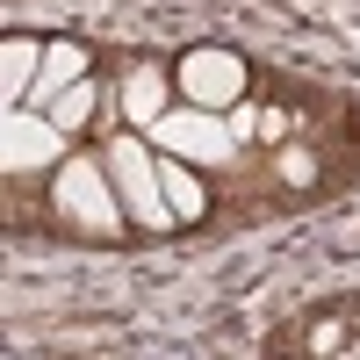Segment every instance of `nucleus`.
Segmentation results:
<instances>
[{
    "instance_id": "nucleus-1",
    "label": "nucleus",
    "mask_w": 360,
    "mask_h": 360,
    "mask_svg": "<svg viewBox=\"0 0 360 360\" xmlns=\"http://www.w3.org/2000/svg\"><path fill=\"white\" fill-rule=\"evenodd\" d=\"M101 166H108V180H115L123 224H137V231H173V209H166V195H159V152H152V137H144V130H130V123L108 130Z\"/></svg>"
},
{
    "instance_id": "nucleus-2",
    "label": "nucleus",
    "mask_w": 360,
    "mask_h": 360,
    "mask_svg": "<svg viewBox=\"0 0 360 360\" xmlns=\"http://www.w3.org/2000/svg\"><path fill=\"white\" fill-rule=\"evenodd\" d=\"M51 209L72 231H86V238H123V202H115V180H108L101 152L94 159L79 152V159H58L51 166Z\"/></svg>"
},
{
    "instance_id": "nucleus-3",
    "label": "nucleus",
    "mask_w": 360,
    "mask_h": 360,
    "mask_svg": "<svg viewBox=\"0 0 360 360\" xmlns=\"http://www.w3.org/2000/svg\"><path fill=\"white\" fill-rule=\"evenodd\" d=\"M245 86H252V65L224 44H202V51L173 58V94L188 108H231V101H245Z\"/></svg>"
},
{
    "instance_id": "nucleus-4",
    "label": "nucleus",
    "mask_w": 360,
    "mask_h": 360,
    "mask_svg": "<svg viewBox=\"0 0 360 360\" xmlns=\"http://www.w3.org/2000/svg\"><path fill=\"white\" fill-rule=\"evenodd\" d=\"M144 137H152V152H180L195 166H217L224 152H238L231 130H224V108H188V101H173Z\"/></svg>"
},
{
    "instance_id": "nucleus-5",
    "label": "nucleus",
    "mask_w": 360,
    "mask_h": 360,
    "mask_svg": "<svg viewBox=\"0 0 360 360\" xmlns=\"http://www.w3.org/2000/svg\"><path fill=\"white\" fill-rule=\"evenodd\" d=\"M159 195H166V209H173V224H180V231L209 224V209H217L209 173H202L195 159H180V152H159Z\"/></svg>"
},
{
    "instance_id": "nucleus-6",
    "label": "nucleus",
    "mask_w": 360,
    "mask_h": 360,
    "mask_svg": "<svg viewBox=\"0 0 360 360\" xmlns=\"http://www.w3.org/2000/svg\"><path fill=\"white\" fill-rule=\"evenodd\" d=\"M86 72H94V51L72 44V37H51L44 58H37V79H29V101H22V108H37V115H44V108L65 94L72 79H86Z\"/></svg>"
},
{
    "instance_id": "nucleus-7",
    "label": "nucleus",
    "mask_w": 360,
    "mask_h": 360,
    "mask_svg": "<svg viewBox=\"0 0 360 360\" xmlns=\"http://www.w3.org/2000/svg\"><path fill=\"white\" fill-rule=\"evenodd\" d=\"M115 101H123L115 115H123L130 130H152L159 115L180 101V94H173V65H130V79L115 86Z\"/></svg>"
},
{
    "instance_id": "nucleus-8",
    "label": "nucleus",
    "mask_w": 360,
    "mask_h": 360,
    "mask_svg": "<svg viewBox=\"0 0 360 360\" xmlns=\"http://www.w3.org/2000/svg\"><path fill=\"white\" fill-rule=\"evenodd\" d=\"M353 324H360V303H332V310H317L310 324H281L266 346H274V353H288V346L295 353H346Z\"/></svg>"
},
{
    "instance_id": "nucleus-9",
    "label": "nucleus",
    "mask_w": 360,
    "mask_h": 360,
    "mask_svg": "<svg viewBox=\"0 0 360 360\" xmlns=\"http://www.w3.org/2000/svg\"><path fill=\"white\" fill-rule=\"evenodd\" d=\"M101 94H108V86H101V72H86V79H72L65 94H58V101L44 108V123H51V137H58V144H72V137H86V130L101 123Z\"/></svg>"
},
{
    "instance_id": "nucleus-10",
    "label": "nucleus",
    "mask_w": 360,
    "mask_h": 360,
    "mask_svg": "<svg viewBox=\"0 0 360 360\" xmlns=\"http://www.w3.org/2000/svg\"><path fill=\"white\" fill-rule=\"evenodd\" d=\"M37 58H44V37H0V108H22L29 101Z\"/></svg>"
},
{
    "instance_id": "nucleus-11",
    "label": "nucleus",
    "mask_w": 360,
    "mask_h": 360,
    "mask_svg": "<svg viewBox=\"0 0 360 360\" xmlns=\"http://www.w3.org/2000/svg\"><path fill=\"white\" fill-rule=\"evenodd\" d=\"M317 166H324V159L310 152L303 137H288V144H274V180H281L288 195H317V188H324V173H317Z\"/></svg>"
},
{
    "instance_id": "nucleus-12",
    "label": "nucleus",
    "mask_w": 360,
    "mask_h": 360,
    "mask_svg": "<svg viewBox=\"0 0 360 360\" xmlns=\"http://www.w3.org/2000/svg\"><path fill=\"white\" fill-rule=\"evenodd\" d=\"M252 137H259V144H288V137H310V115H303V108H281V101H274V108H259Z\"/></svg>"
}]
</instances>
